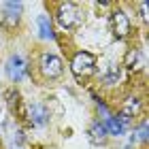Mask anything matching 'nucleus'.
Segmentation results:
<instances>
[{"mask_svg": "<svg viewBox=\"0 0 149 149\" xmlns=\"http://www.w3.org/2000/svg\"><path fill=\"white\" fill-rule=\"evenodd\" d=\"M141 15H143V19H147V4L145 2L141 4Z\"/></svg>", "mask_w": 149, "mask_h": 149, "instance_id": "2eb2a0df", "label": "nucleus"}, {"mask_svg": "<svg viewBox=\"0 0 149 149\" xmlns=\"http://www.w3.org/2000/svg\"><path fill=\"white\" fill-rule=\"evenodd\" d=\"M90 141L94 145H102L104 141H107V136H109V134H107V130H104V126H102V121H94V124L90 126Z\"/></svg>", "mask_w": 149, "mask_h": 149, "instance_id": "9d476101", "label": "nucleus"}, {"mask_svg": "<svg viewBox=\"0 0 149 149\" xmlns=\"http://www.w3.org/2000/svg\"><path fill=\"white\" fill-rule=\"evenodd\" d=\"M111 26H113V34L117 38H126L128 34H130V19H128V15L124 11H113L111 15Z\"/></svg>", "mask_w": 149, "mask_h": 149, "instance_id": "39448f33", "label": "nucleus"}, {"mask_svg": "<svg viewBox=\"0 0 149 149\" xmlns=\"http://www.w3.org/2000/svg\"><path fill=\"white\" fill-rule=\"evenodd\" d=\"M56 17H58V24L62 26V28H66V30H72L74 26H79V22H81L79 9L72 2H62L60 4Z\"/></svg>", "mask_w": 149, "mask_h": 149, "instance_id": "7ed1b4c3", "label": "nucleus"}, {"mask_svg": "<svg viewBox=\"0 0 149 149\" xmlns=\"http://www.w3.org/2000/svg\"><path fill=\"white\" fill-rule=\"evenodd\" d=\"M139 111H141V100H139V98H128V100H124V104H121L119 119L128 126V124H130V119H132Z\"/></svg>", "mask_w": 149, "mask_h": 149, "instance_id": "423d86ee", "label": "nucleus"}, {"mask_svg": "<svg viewBox=\"0 0 149 149\" xmlns=\"http://www.w3.org/2000/svg\"><path fill=\"white\" fill-rule=\"evenodd\" d=\"M22 2H6L4 4V24L6 26H15L22 15Z\"/></svg>", "mask_w": 149, "mask_h": 149, "instance_id": "1a4fd4ad", "label": "nucleus"}, {"mask_svg": "<svg viewBox=\"0 0 149 149\" xmlns=\"http://www.w3.org/2000/svg\"><path fill=\"white\" fill-rule=\"evenodd\" d=\"M117 81H119V66L111 64V66H109V72L104 74V83H107V85H115Z\"/></svg>", "mask_w": 149, "mask_h": 149, "instance_id": "ddd939ff", "label": "nucleus"}, {"mask_svg": "<svg viewBox=\"0 0 149 149\" xmlns=\"http://www.w3.org/2000/svg\"><path fill=\"white\" fill-rule=\"evenodd\" d=\"M70 70L74 72V77H92L96 72V58L90 51H77L70 60Z\"/></svg>", "mask_w": 149, "mask_h": 149, "instance_id": "f257e3e1", "label": "nucleus"}, {"mask_svg": "<svg viewBox=\"0 0 149 149\" xmlns=\"http://www.w3.org/2000/svg\"><path fill=\"white\" fill-rule=\"evenodd\" d=\"M134 141H143V143L147 141V121H143V124H141V128H139L136 132H134L132 143H134Z\"/></svg>", "mask_w": 149, "mask_h": 149, "instance_id": "4468645a", "label": "nucleus"}, {"mask_svg": "<svg viewBox=\"0 0 149 149\" xmlns=\"http://www.w3.org/2000/svg\"><path fill=\"white\" fill-rule=\"evenodd\" d=\"M30 121L34 126H45L49 121V109L40 102H34L30 104Z\"/></svg>", "mask_w": 149, "mask_h": 149, "instance_id": "0eeeda50", "label": "nucleus"}, {"mask_svg": "<svg viewBox=\"0 0 149 149\" xmlns=\"http://www.w3.org/2000/svg\"><path fill=\"white\" fill-rule=\"evenodd\" d=\"M102 126H104L107 134H111V136H121V134L126 132V128H128L119 117H113V115H109V117L102 121Z\"/></svg>", "mask_w": 149, "mask_h": 149, "instance_id": "6e6552de", "label": "nucleus"}, {"mask_svg": "<svg viewBox=\"0 0 149 149\" xmlns=\"http://www.w3.org/2000/svg\"><path fill=\"white\" fill-rule=\"evenodd\" d=\"M36 26H38V36L40 38H56V34H53V28H51V19L49 15H38L36 19Z\"/></svg>", "mask_w": 149, "mask_h": 149, "instance_id": "9b49d317", "label": "nucleus"}, {"mask_svg": "<svg viewBox=\"0 0 149 149\" xmlns=\"http://www.w3.org/2000/svg\"><path fill=\"white\" fill-rule=\"evenodd\" d=\"M139 62H141V51L139 49H130L128 56H126V60H124V64L128 66V68H136Z\"/></svg>", "mask_w": 149, "mask_h": 149, "instance_id": "f8f14e48", "label": "nucleus"}, {"mask_svg": "<svg viewBox=\"0 0 149 149\" xmlns=\"http://www.w3.org/2000/svg\"><path fill=\"white\" fill-rule=\"evenodd\" d=\"M38 68H40L45 79H58L60 74H62L64 66H62V60L58 56H53V53H43L40 60H38Z\"/></svg>", "mask_w": 149, "mask_h": 149, "instance_id": "20e7f679", "label": "nucleus"}, {"mask_svg": "<svg viewBox=\"0 0 149 149\" xmlns=\"http://www.w3.org/2000/svg\"><path fill=\"white\" fill-rule=\"evenodd\" d=\"M126 149H130V147H126Z\"/></svg>", "mask_w": 149, "mask_h": 149, "instance_id": "dca6fc26", "label": "nucleus"}, {"mask_svg": "<svg viewBox=\"0 0 149 149\" xmlns=\"http://www.w3.org/2000/svg\"><path fill=\"white\" fill-rule=\"evenodd\" d=\"M4 70H6V77L17 83V81H22V79L28 77L30 66H28V62H26V58H24V56H19V53H13V56L6 60Z\"/></svg>", "mask_w": 149, "mask_h": 149, "instance_id": "f03ea898", "label": "nucleus"}]
</instances>
